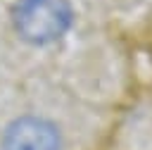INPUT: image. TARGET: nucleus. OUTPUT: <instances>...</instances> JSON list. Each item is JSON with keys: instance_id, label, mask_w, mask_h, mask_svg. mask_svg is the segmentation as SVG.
Listing matches in <instances>:
<instances>
[{"instance_id": "nucleus-1", "label": "nucleus", "mask_w": 152, "mask_h": 150, "mask_svg": "<svg viewBox=\"0 0 152 150\" xmlns=\"http://www.w3.org/2000/svg\"><path fill=\"white\" fill-rule=\"evenodd\" d=\"M12 21L26 43L48 45L66 33L71 24V5L69 0H17Z\"/></svg>"}, {"instance_id": "nucleus-2", "label": "nucleus", "mask_w": 152, "mask_h": 150, "mask_svg": "<svg viewBox=\"0 0 152 150\" xmlns=\"http://www.w3.org/2000/svg\"><path fill=\"white\" fill-rule=\"evenodd\" d=\"M59 131L43 117L14 119L2 138V150H59Z\"/></svg>"}]
</instances>
